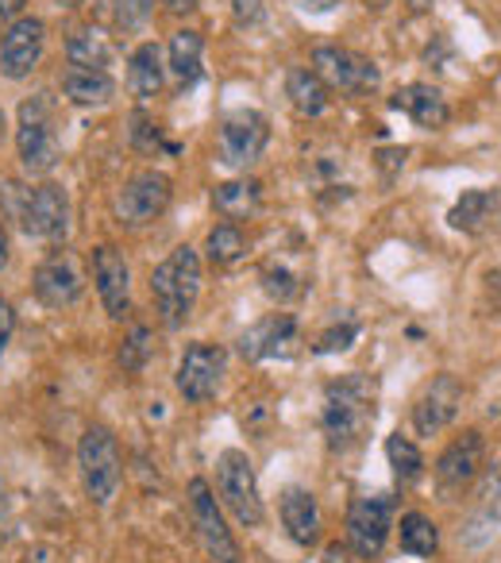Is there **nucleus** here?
<instances>
[{
	"label": "nucleus",
	"mask_w": 501,
	"mask_h": 563,
	"mask_svg": "<svg viewBox=\"0 0 501 563\" xmlns=\"http://www.w3.org/2000/svg\"><path fill=\"white\" fill-rule=\"evenodd\" d=\"M78 471L81 486H86V498L93 506H109L116 498L120 483H124V455L120 444L104 424H89L78 440Z\"/></svg>",
	"instance_id": "39448f33"
},
{
	"label": "nucleus",
	"mask_w": 501,
	"mask_h": 563,
	"mask_svg": "<svg viewBox=\"0 0 501 563\" xmlns=\"http://www.w3.org/2000/svg\"><path fill=\"white\" fill-rule=\"evenodd\" d=\"M12 332H16V309H12V301L0 298V355L9 352Z\"/></svg>",
	"instance_id": "4c0bfd02"
},
{
	"label": "nucleus",
	"mask_w": 501,
	"mask_h": 563,
	"mask_svg": "<svg viewBox=\"0 0 501 563\" xmlns=\"http://www.w3.org/2000/svg\"><path fill=\"white\" fill-rule=\"evenodd\" d=\"M405 158H409V147H386V151H378V166L386 170V178H393L398 170H405Z\"/></svg>",
	"instance_id": "58836bf2"
},
{
	"label": "nucleus",
	"mask_w": 501,
	"mask_h": 563,
	"mask_svg": "<svg viewBox=\"0 0 501 563\" xmlns=\"http://www.w3.org/2000/svg\"><path fill=\"white\" fill-rule=\"evenodd\" d=\"M470 529H486V537H493V529H501V463L490 471V478H486Z\"/></svg>",
	"instance_id": "7c9ffc66"
},
{
	"label": "nucleus",
	"mask_w": 501,
	"mask_h": 563,
	"mask_svg": "<svg viewBox=\"0 0 501 563\" xmlns=\"http://www.w3.org/2000/svg\"><path fill=\"white\" fill-rule=\"evenodd\" d=\"M166 81V66H163V51L158 43H140L127 58V89H132L135 101H151V97L163 93Z\"/></svg>",
	"instance_id": "b1692460"
},
{
	"label": "nucleus",
	"mask_w": 501,
	"mask_h": 563,
	"mask_svg": "<svg viewBox=\"0 0 501 563\" xmlns=\"http://www.w3.org/2000/svg\"><path fill=\"white\" fill-rule=\"evenodd\" d=\"M55 4H63V9H74V4H81V0H55Z\"/></svg>",
	"instance_id": "a18cd8bd"
},
{
	"label": "nucleus",
	"mask_w": 501,
	"mask_h": 563,
	"mask_svg": "<svg viewBox=\"0 0 501 563\" xmlns=\"http://www.w3.org/2000/svg\"><path fill=\"white\" fill-rule=\"evenodd\" d=\"M390 109L405 112L424 132H439V128L452 120V104H447L444 89L428 86V81H409V86H401L398 93L390 97Z\"/></svg>",
	"instance_id": "6ab92c4d"
},
{
	"label": "nucleus",
	"mask_w": 501,
	"mask_h": 563,
	"mask_svg": "<svg viewBox=\"0 0 501 563\" xmlns=\"http://www.w3.org/2000/svg\"><path fill=\"white\" fill-rule=\"evenodd\" d=\"M32 286H35V298L47 309H63L81 298V286H86V282H81L78 258H74L70 251H55V255L40 263Z\"/></svg>",
	"instance_id": "a211bd4d"
},
{
	"label": "nucleus",
	"mask_w": 501,
	"mask_h": 563,
	"mask_svg": "<svg viewBox=\"0 0 501 563\" xmlns=\"http://www.w3.org/2000/svg\"><path fill=\"white\" fill-rule=\"evenodd\" d=\"M24 0H0V20H20Z\"/></svg>",
	"instance_id": "79ce46f5"
},
{
	"label": "nucleus",
	"mask_w": 501,
	"mask_h": 563,
	"mask_svg": "<svg viewBox=\"0 0 501 563\" xmlns=\"http://www.w3.org/2000/svg\"><path fill=\"white\" fill-rule=\"evenodd\" d=\"M189 517H193L197 540L212 563H240V540L232 537L224 514L216 506V494L204 478H189Z\"/></svg>",
	"instance_id": "6e6552de"
},
{
	"label": "nucleus",
	"mask_w": 501,
	"mask_h": 563,
	"mask_svg": "<svg viewBox=\"0 0 501 563\" xmlns=\"http://www.w3.org/2000/svg\"><path fill=\"white\" fill-rule=\"evenodd\" d=\"M286 97H290V104L301 117H324L332 101V89L316 78L313 66H293V70L286 74Z\"/></svg>",
	"instance_id": "393cba45"
},
{
	"label": "nucleus",
	"mask_w": 501,
	"mask_h": 563,
	"mask_svg": "<svg viewBox=\"0 0 501 563\" xmlns=\"http://www.w3.org/2000/svg\"><path fill=\"white\" fill-rule=\"evenodd\" d=\"M493 220H501V189H467L447 212V224L467 235L486 232Z\"/></svg>",
	"instance_id": "412c9836"
},
{
	"label": "nucleus",
	"mask_w": 501,
	"mask_h": 563,
	"mask_svg": "<svg viewBox=\"0 0 501 563\" xmlns=\"http://www.w3.org/2000/svg\"><path fill=\"white\" fill-rule=\"evenodd\" d=\"M66 58H70V66H81V70H109L112 47L97 27H78L66 40Z\"/></svg>",
	"instance_id": "cd10ccee"
},
{
	"label": "nucleus",
	"mask_w": 501,
	"mask_h": 563,
	"mask_svg": "<svg viewBox=\"0 0 501 563\" xmlns=\"http://www.w3.org/2000/svg\"><path fill=\"white\" fill-rule=\"evenodd\" d=\"M313 70L332 93L367 97L382 86V70L375 66V58L359 55L352 47H336V43H324V47L313 51Z\"/></svg>",
	"instance_id": "0eeeda50"
},
{
	"label": "nucleus",
	"mask_w": 501,
	"mask_h": 563,
	"mask_svg": "<svg viewBox=\"0 0 501 563\" xmlns=\"http://www.w3.org/2000/svg\"><path fill=\"white\" fill-rule=\"evenodd\" d=\"M63 93L70 104L78 109H101L116 97V81H112L109 70H81V66H70L63 74Z\"/></svg>",
	"instance_id": "5701e85b"
},
{
	"label": "nucleus",
	"mask_w": 501,
	"mask_h": 563,
	"mask_svg": "<svg viewBox=\"0 0 501 563\" xmlns=\"http://www.w3.org/2000/svg\"><path fill=\"white\" fill-rule=\"evenodd\" d=\"M263 290H267L270 301H278V306H286V301L298 298L305 286H301V278L290 271V266H267L263 271Z\"/></svg>",
	"instance_id": "72a5a7b5"
},
{
	"label": "nucleus",
	"mask_w": 501,
	"mask_h": 563,
	"mask_svg": "<svg viewBox=\"0 0 501 563\" xmlns=\"http://www.w3.org/2000/svg\"><path fill=\"white\" fill-rule=\"evenodd\" d=\"M9 263V232H4V224H0V266Z\"/></svg>",
	"instance_id": "c03bdc74"
},
{
	"label": "nucleus",
	"mask_w": 501,
	"mask_h": 563,
	"mask_svg": "<svg viewBox=\"0 0 501 563\" xmlns=\"http://www.w3.org/2000/svg\"><path fill=\"white\" fill-rule=\"evenodd\" d=\"M386 460H390L393 486H398V490H409V486L421 483L424 455H421V448H416L409 437H401V432H390V437H386Z\"/></svg>",
	"instance_id": "bb28decb"
},
{
	"label": "nucleus",
	"mask_w": 501,
	"mask_h": 563,
	"mask_svg": "<svg viewBox=\"0 0 501 563\" xmlns=\"http://www.w3.org/2000/svg\"><path fill=\"white\" fill-rule=\"evenodd\" d=\"M224 371H227V352L220 344H189L181 352V363H178V375H174V386L186 401L201 406V401L216 398L220 383H224Z\"/></svg>",
	"instance_id": "ddd939ff"
},
{
	"label": "nucleus",
	"mask_w": 501,
	"mask_h": 563,
	"mask_svg": "<svg viewBox=\"0 0 501 563\" xmlns=\"http://www.w3.org/2000/svg\"><path fill=\"white\" fill-rule=\"evenodd\" d=\"M151 298H155L166 329H181L193 317L197 298H201V255H197V247L181 243L151 271Z\"/></svg>",
	"instance_id": "f03ea898"
},
{
	"label": "nucleus",
	"mask_w": 501,
	"mask_h": 563,
	"mask_svg": "<svg viewBox=\"0 0 501 563\" xmlns=\"http://www.w3.org/2000/svg\"><path fill=\"white\" fill-rule=\"evenodd\" d=\"M174 201V181L163 170H140L124 181V189L116 194V217L127 228L155 224Z\"/></svg>",
	"instance_id": "9b49d317"
},
{
	"label": "nucleus",
	"mask_w": 501,
	"mask_h": 563,
	"mask_svg": "<svg viewBox=\"0 0 501 563\" xmlns=\"http://www.w3.org/2000/svg\"><path fill=\"white\" fill-rule=\"evenodd\" d=\"M486 460V440L478 429H467L452 440V444L439 452L436 467H432V478H436V490L444 501H455L470 483L478 478Z\"/></svg>",
	"instance_id": "f8f14e48"
},
{
	"label": "nucleus",
	"mask_w": 501,
	"mask_h": 563,
	"mask_svg": "<svg viewBox=\"0 0 501 563\" xmlns=\"http://www.w3.org/2000/svg\"><path fill=\"white\" fill-rule=\"evenodd\" d=\"M321 563H352V552H347L339 540H332L329 548H324V555H321Z\"/></svg>",
	"instance_id": "a19ab883"
},
{
	"label": "nucleus",
	"mask_w": 501,
	"mask_h": 563,
	"mask_svg": "<svg viewBox=\"0 0 501 563\" xmlns=\"http://www.w3.org/2000/svg\"><path fill=\"white\" fill-rule=\"evenodd\" d=\"M127 140H132V147L143 151V155H155V151L163 147V132H158L155 117H151L147 109H135L132 117H127Z\"/></svg>",
	"instance_id": "473e14b6"
},
{
	"label": "nucleus",
	"mask_w": 501,
	"mask_h": 563,
	"mask_svg": "<svg viewBox=\"0 0 501 563\" xmlns=\"http://www.w3.org/2000/svg\"><path fill=\"white\" fill-rule=\"evenodd\" d=\"M151 352H155V340H151V329L147 324H132V332L124 336V344H120V367L127 371V375H140L143 367H147Z\"/></svg>",
	"instance_id": "2f4dec72"
},
{
	"label": "nucleus",
	"mask_w": 501,
	"mask_h": 563,
	"mask_svg": "<svg viewBox=\"0 0 501 563\" xmlns=\"http://www.w3.org/2000/svg\"><path fill=\"white\" fill-rule=\"evenodd\" d=\"M298 321L290 313H270L263 321H255L240 336V355L247 363H267V360H286L298 347Z\"/></svg>",
	"instance_id": "dca6fc26"
},
{
	"label": "nucleus",
	"mask_w": 501,
	"mask_h": 563,
	"mask_svg": "<svg viewBox=\"0 0 501 563\" xmlns=\"http://www.w3.org/2000/svg\"><path fill=\"white\" fill-rule=\"evenodd\" d=\"M463 383L447 371H439L413 401V429L416 437H439L447 424L459 417V406H463Z\"/></svg>",
	"instance_id": "2eb2a0df"
},
{
	"label": "nucleus",
	"mask_w": 501,
	"mask_h": 563,
	"mask_svg": "<svg viewBox=\"0 0 501 563\" xmlns=\"http://www.w3.org/2000/svg\"><path fill=\"white\" fill-rule=\"evenodd\" d=\"M0 140H4V109H0Z\"/></svg>",
	"instance_id": "49530a36"
},
{
	"label": "nucleus",
	"mask_w": 501,
	"mask_h": 563,
	"mask_svg": "<svg viewBox=\"0 0 501 563\" xmlns=\"http://www.w3.org/2000/svg\"><path fill=\"white\" fill-rule=\"evenodd\" d=\"M359 340V321H344V324H332L329 332H321L313 344L316 355H336V352H347V347Z\"/></svg>",
	"instance_id": "f704fd0d"
},
{
	"label": "nucleus",
	"mask_w": 501,
	"mask_h": 563,
	"mask_svg": "<svg viewBox=\"0 0 501 563\" xmlns=\"http://www.w3.org/2000/svg\"><path fill=\"white\" fill-rule=\"evenodd\" d=\"M204 251H209V263L212 266H232L247 255V235H243L240 224H216L204 240Z\"/></svg>",
	"instance_id": "c756f323"
},
{
	"label": "nucleus",
	"mask_w": 501,
	"mask_h": 563,
	"mask_svg": "<svg viewBox=\"0 0 501 563\" xmlns=\"http://www.w3.org/2000/svg\"><path fill=\"white\" fill-rule=\"evenodd\" d=\"M398 540H401V552L405 555H416V560H424V555H436L439 552V529L432 517L424 514H405L401 517V529H398Z\"/></svg>",
	"instance_id": "c85d7f7f"
},
{
	"label": "nucleus",
	"mask_w": 501,
	"mask_h": 563,
	"mask_svg": "<svg viewBox=\"0 0 501 563\" xmlns=\"http://www.w3.org/2000/svg\"><path fill=\"white\" fill-rule=\"evenodd\" d=\"M232 20L240 27H259L267 20V0H232Z\"/></svg>",
	"instance_id": "e433bc0d"
},
{
	"label": "nucleus",
	"mask_w": 501,
	"mask_h": 563,
	"mask_svg": "<svg viewBox=\"0 0 501 563\" xmlns=\"http://www.w3.org/2000/svg\"><path fill=\"white\" fill-rule=\"evenodd\" d=\"M151 12H155V0H116V27L140 32V27H147Z\"/></svg>",
	"instance_id": "c9c22d12"
},
{
	"label": "nucleus",
	"mask_w": 501,
	"mask_h": 563,
	"mask_svg": "<svg viewBox=\"0 0 501 563\" xmlns=\"http://www.w3.org/2000/svg\"><path fill=\"white\" fill-rule=\"evenodd\" d=\"M47 51V24L40 16H20L0 35V74L12 81H24Z\"/></svg>",
	"instance_id": "4468645a"
},
{
	"label": "nucleus",
	"mask_w": 501,
	"mask_h": 563,
	"mask_svg": "<svg viewBox=\"0 0 501 563\" xmlns=\"http://www.w3.org/2000/svg\"><path fill=\"white\" fill-rule=\"evenodd\" d=\"M378 417V383L363 371L339 375L324 386V409H321V432L332 452H352L367 440Z\"/></svg>",
	"instance_id": "f257e3e1"
},
{
	"label": "nucleus",
	"mask_w": 501,
	"mask_h": 563,
	"mask_svg": "<svg viewBox=\"0 0 501 563\" xmlns=\"http://www.w3.org/2000/svg\"><path fill=\"white\" fill-rule=\"evenodd\" d=\"M278 517H282V529L293 544L313 548L321 540V506H316V494L305 486H286L282 501H278Z\"/></svg>",
	"instance_id": "aec40b11"
},
{
	"label": "nucleus",
	"mask_w": 501,
	"mask_h": 563,
	"mask_svg": "<svg viewBox=\"0 0 501 563\" xmlns=\"http://www.w3.org/2000/svg\"><path fill=\"white\" fill-rule=\"evenodd\" d=\"M298 4H301L305 12H332V9L339 4V0H298Z\"/></svg>",
	"instance_id": "37998d69"
},
{
	"label": "nucleus",
	"mask_w": 501,
	"mask_h": 563,
	"mask_svg": "<svg viewBox=\"0 0 501 563\" xmlns=\"http://www.w3.org/2000/svg\"><path fill=\"white\" fill-rule=\"evenodd\" d=\"M212 209L227 220V224H240L250 220L263 209V186L255 178H235V181H220L212 189Z\"/></svg>",
	"instance_id": "4be33fe9"
},
{
	"label": "nucleus",
	"mask_w": 501,
	"mask_h": 563,
	"mask_svg": "<svg viewBox=\"0 0 501 563\" xmlns=\"http://www.w3.org/2000/svg\"><path fill=\"white\" fill-rule=\"evenodd\" d=\"M93 282H97V294H101V306L112 321L132 309V271H127V258L120 255V247L112 243H101L93 251Z\"/></svg>",
	"instance_id": "f3484780"
},
{
	"label": "nucleus",
	"mask_w": 501,
	"mask_h": 563,
	"mask_svg": "<svg viewBox=\"0 0 501 563\" xmlns=\"http://www.w3.org/2000/svg\"><path fill=\"white\" fill-rule=\"evenodd\" d=\"M16 151L27 174H51L63 158V140L55 128V97L35 93L20 104L16 120Z\"/></svg>",
	"instance_id": "20e7f679"
},
{
	"label": "nucleus",
	"mask_w": 501,
	"mask_h": 563,
	"mask_svg": "<svg viewBox=\"0 0 501 563\" xmlns=\"http://www.w3.org/2000/svg\"><path fill=\"white\" fill-rule=\"evenodd\" d=\"M270 143V120L259 109H235L220 124V163L232 170H247L263 158Z\"/></svg>",
	"instance_id": "1a4fd4ad"
},
{
	"label": "nucleus",
	"mask_w": 501,
	"mask_h": 563,
	"mask_svg": "<svg viewBox=\"0 0 501 563\" xmlns=\"http://www.w3.org/2000/svg\"><path fill=\"white\" fill-rule=\"evenodd\" d=\"M0 197H4V212L20 220L24 235H32V240H63L70 232V197L55 181H43L35 189L9 181L0 189Z\"/></svg>",
	"instance_id": "7ed1b4c3"
},
{
	"label": "nucleus",
	"mask_w": 501,
	"mask_h": 563,
	"mask_svg": "<svg viewBox=\"0 0 501 563\" xmlns=\"http://www.w3.org/2000/svg\"><path fill=\"white\" fill-rule=\"evenodd\" d=\"M163 9L170 12V16H193V12L201 9V0H163Z\"/></svg>",
	"instance_id": "ea45409f"
},
{
	"label": "nucleus",
	"mask_w": 501,
	"mask_h": 563,
	"mask_svg": "<svg viewBox=\"0 0 501 563\" xmlns=\"http://www.w3.org/2000/svg\"><path fill=\"white\" fill-rule=\"evenodd\" d=\"M393 529V498L390 494H363L347 509V548L359 560H378Z\"/></svg>",
	"instance_id": "9d476101"
},
{
	"label": "nucleus",
	"mask_w": 501,
	"mask_h": 563,
	"mask_svg": "<svg viewBox=\"0 0 501 563\" xmlns=\"http://www.w3.org/2000/svg\"><path fill=\"white\" fill-rule=\"evenodd\" d=\"M216 490L243 529H259V525L267 521V509H263V494H259V475H255V463H250L247 452L224 448V452L216 455Z\"/></svg>",
	"instance_id": "423d86ee"
},
{
	"label": "nucleus",
	"mask_w": 501,
	"mask_h": 563,
	"mask_svg": "<svg viewBox=\"0 0 501 563\" xmlns=\"http://www.w3.org/2000/svg\"><path fill=\"white\" fill-rule=\"evenodd\" d=\"M201 58H204V35L193 27H181L170 35V74L181 86H193L201 78Z\"/></svg>",
	"instance_id": "a878e982"
}]
</instances>
